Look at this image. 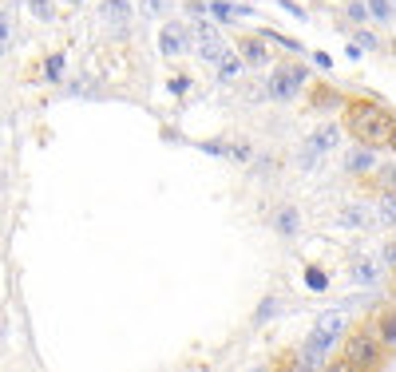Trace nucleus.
Wrapping results in <instances>:
<instances>
[{
    "label": "nucleus",
    "instance_id": "c85d7f7f",
    "mask_svg": "<svg viewBox=\"0 0 396 372\" xmlns=\"http://www.w3.org/2000/svg\"><path fill=\"white\" fill-rule=\"evenodd\" d=\"M0 111H4V107H0Z\"/></svg>",
    "mask_w": 396,
    "mask_h": 372
},
{
    "label": "nucleus",
    "instance_id": "dca6fc26",
    "mask_svg": "<svg viewBox=\"0 0 396 372\" xmlns=\"http://www.w3.org/2000/svg\"><path fill=\"white\" fill-rule=\"evenodd\" d=\"M28 12L36 20H56V8H52V0H28Z\"/></svg>",
    "mask_w": 396,
    "mask_h": 372
},
{
    "label": "nucleus",
    "instance_id": "ddd939ff",
    "mask_svg": "<svg viewBox=\"0 0 396 372\" xmlns=\"http://www.w3.org/2000/svg\"><path fill=\"white\" fill-rule=\"evenodd\" d=\"M345 171H353V175H364V171H373V151H368V146H357V151H348Z\"/></svg>",
    "mask_w": 396,
    "mask_h": 372
},
{
    "label": "nucleus",
    "instance_id": "9b49d317",
    "mask_svg": "<svg viewBox=\"0 0 396 372\" xmlns=\"http://www.w3.org/2000/svg\"><path fill=\"white\" fill-rule=\"evenodd\" d=\"M337 222H341V230H364L368 226V210L364 206H341Z\"/></svg>",
    "mask_w": 396,
    "mask_h": 372
},
{
    "label": "nucleus",
    "instance_id": "0eeeda50",
    "mask_svg": "<svg viewBox=\"0 0 396 372\" xmlns=\"http://www.w3.org/2000/svg\"><path fill=\"white\" fill-rule=\"evenodd\" d=\"M190 44H187V28L183 24H163V32H158V52L163 56H183Z\"/></svg>",
    "mask_w": 396,
    "mask_h": 372
},
{
    "label": "nucleus",
    "instance_id": "6e6552de",
    "mask_svg": "<svg viewBox=\"0 0 396 372\" xmlns=\"http://www.w3.org/2000/svg\"><path fill=\"white\" fill-rule=\"evenodd\" d=\"M99 20H103L107 28H115V32H127V20H131V0H103Z\"/></svg>",
    "mask_w": 396,
    "mask_h": 372
},
{
    "label": "nucleus",
    "instance_id": "5701e85b",
    "mask_svg": "<svg viewBox=\"0 0 396 372\" xmlns=\"http://www.w3.org/2000/svg\"><path fill=\"white\" fill-rule=\"evenodd\" d=\"M278 309H282V305H278V301H273V297H269V301H266V305H262V309H258V321H262V325H266V321H269V317H273V313H278Z\"/></svg>",
    "mask_w": 396,
    "mask_h": 372
},
{
    "label": "nucleus",
    "instance_id": "9d476101",
    "mask_svg": "<svg viewBox=\"0 0 396 372\" xmlns=\"http://www.w3.org/2000/svg\"><path fill=\"white\" fill-rule=\"evenodd\" d=\"M377 274H380V265L373 258H357V261H353V270H348V277H353L357 285H373Z\"/></svg>",
    "mask_w": 396,
    "mask_h": 372
},
{
    "label": "nucleus",
    "instance_id": "4468645a",
    "mask_svg": "<svg viewBox=\"0 0 396 372\" xmlns=\"http://www.w3.org/2000/svg\"><path fill=\"white\" fill-rule=\"evenodd\" d=\"M242 76V56H234V52H222V60H218V80L222 83H230Z\"/></svg>",
    "mask_w": 396,
    "mask_h": 372
},
{
    "label": "nucleus",
    "instance_id": "bb28decb",
    "mask_svg": "<svg viewBox=\"0 0 396 372\" xmlns=\"http://www.w3.org/2000/svg\"><path fill=\"white\" fill-rule=\"evenodd\" d=\"M380 333H384V340H396V321H384V329H380Z\"/></svg>",
    "mask_w": 396,
    "mask_h": 372
},
{
    "label": "nucleus",
    "instance_id": "f3484780",
    "mask_svg": "<svg viewBox=\"0 0 396 372\" xmlns=\"http://www.w3.org/2000/svg\"><path fill=\"white\" fill-rule=\"evenodd\" d=\"M368 17H377L380 24H388V20H393V4H388V0H368Z\"/></svg>",
    "mask_w": 396,
    "mask_h": 372
},
{
    "label": "nucleus",
    "instance_id": "4be33fe9",
    "mask_svg": "<svg viewBox=\"0 0 396 372\" xmlns=\"http://www.w3.org/2000/svg\"><path fill=\"white\" fill-rule=\"evenodd\" d=\"M305 281H309V289H325V281H329V277L321 274V270H309V274H305Z\"/></svg>",
    "mask_w": 396,
    "mask_h": 372
},
{
    "label": "nucleus",
    "instance_id": "f03ea898",
    "mask_svg": "<svg viewBox=\"0 0 396 372\" xmlns=\"http://www.w3.org/2000/svg\"><path fill=\"white\" fill-rule=\"evenodd\" d=\"M353 127H357V135H361L364 143H373V146L393 139V119L380 111V107H373V103L353 107Z\"/></svg>",
    "mask_w": 396,
    "mask_h": 372
},
{
    "label": "nucleus",
    "instance_id": "f8f14e48",
    "mask_svg": "<svg viewBox=\"0 0 396 372\" xmlns=\"http://www.w3.org/2000/svg\"><path fill=\"white\" fill-rule=\"evenodd\" d=\"M242 64H250V67H266V64H269L266 44H258V40H242Z\"/></svg>",
    "mask_w": 396,
    "mask_h": 372
},
{
    "label": "nucleus",
    "instance_id": "7ed1b4c3",
    "mask_svg": "<svg viewBox=\"0 0 396 372\" xmlns=\"http://www.w3.org/2000/svg\"><path fill=\"white\" fill-rule=\"evenodd\" d=\"M301 83H305V72H301V67H278L266 83V96L278 99V103H289V99L301 91Z\"/></svg>",
    "mask_w": 396,
    "mask_h": 372
},
{
    "label": "nucleus",
    "instance_id": "aec40b11",
    "mask_svg": "<svg viewBox=\"0 0 396 372\" xmlns=\"http://www.w3.org/2000/svg\"><path fill=\"white\" fill-rule=\"evenodd\" d=\"M143 12L147 17H163V12H171V0H143Z\"/></svg>",
    "mask_w": 396,
    "mask_h": 372
},
{
    "label": "nucleus",
    "instance_id": "a211bd4d",
    "mask_svg": "<svg viewBox=\"0 0 396 372\" xmlns=\"http://www.w3.org/2000/svg\"><path fill=\"white\" fill-rule=\"evenodd\" d=\"M345 17L357 20V24H364V20H368V4H361V0H348V4H345Z\"/></svg>",
    "mask_w": 396,
    "mask_h": 372
},
{
    "label": "nucleus",
    "instance_id": "b1692460",
    "mask_svg": "<svg viewBox=\"0 0 396 372\" xmlns=\"http://www.w3.org/2000/svg\"><path fill=\"white\" fill-rule=\"evenodd\" d=\"M187 12H190L194 20H198V17H206V12H210V4H206V0H190V4H187Z\"/></svg>",
    "mask_w": 396,
    "mask_h": 372
},
{
    "label": "nucleus",
    "instance_id": "1a4fd4ad",
    "mask_svg": "<svg viewBox=\"0 0 396 372\" xmlns=\"http://www.w3.org/2000/svg\"><path fill=\"white\" fill-rule=\"evenodd\" d=\"M273 230H278L282 238H293V234L301 230V214L293 210V206H282V210L273 214Z\"/></svg>",
    "mask_w": 396,
    "mask_h": 372
},
{
    "label": "nucleus",
    "instance_id": "cd10ccee",
    "mask_svg": "<svg viewBox=\"0 0 396 372\" xmlns=\"http://www.w3.org/2000/svg\"><path fill=\"white\" fill-rule=\"evenodd\" d=\"M384 261H388V265H396V242L388 245V250H384Z\"/></svg>",
    "mask_w": 396,
    "mask_h": 372
},
{
    "label": "nucleus",
    "instance_id": "f257e3e1",
    "mask_svg": "<svg viewBox=\"0 0 396 372\" xmlns=\"http://www.w3.org/2000/svg\"><path fill=\"white\" fill-rule=\"evenodd\" d=\"M345 329H348L345 313H325V317L313 325L309 340H305V364H309V369H317V364L333 353V344H337V337H341Z\"/></svg>",
    "mask_w": 396,
    "mask_h": 372
},
{
    "label": "nucleus",
    "instance_id": "20e7f679",
    "mask_svg": "<svg viewBox=\"0 0 396 372\" xmlns=\"http://www.w3.org/2000/svg\"><path fill=\"white\" fill-rule=\"evenodd\" d=\"M194 40H198V60H206V64H218L222 52H226V40H222L218 24H210V20L198 17V24H194Z\"/></svg>",
    "mask_w": 396,
    "mask_h": 372
},
{
    "label": "nucleus",
    "instance_id": "423d86ee",
    "mask_svg": "<svg viewBox=\"0 0 396 372\" xmlns=\"http://www.w3.org/2000/svg\"><path fill=\"white\" fill-rule=\"evenodd\" d=\"M380 360V344L368 333H357V337L348 340V364H361V369H368V364H377Z\"/></svg>",
    "mask_w": 396,
    "mask_h": 372
},
{
    "label": "nucleus",
    "instance_id": "412c9836",
    "mask_svg": "<svg viewBox=\"0 0 396 372\" xmlns=\"http://www.w3.org/2000/svg\"><path fill=\"white\" fill-rule=\"evenodd\" d=\"M380 214H384V222H393V226H396V195L380 198Z\"/></svg>",
    "mask_w": 396,
    "mask_h": 372
},
{
    "label": "nucleus",
    "instance_id": "2eb2a0df",
    "mask_svg": "<svg viewBox=\"0 0 396 372\" xmlns=\"http://www.w3.org/2000/svg\"><path fill=\"white\" fill-rule=\"evenodd\" d=\"M63 67H67V56H63V52H52V56L44 60V83H60Z\"/></svg>",
    "mask_w": 396,
    "mask_h": 372
},
{
    "label": "nucleus",
    "instance_id": "393cba45",
    "mask_svg": "<svg viewBox=\"0 0 396 372\" xmlns=\"http://www.w3.org/2000/svg\"><path fill=\"white\" fill-rule=\"evenodd\" d=\"M357 40H361V48H380V40L373 32H357Z\"/></svg>",
    "mask_w": 396,
    "mask_h": 372
},
{
    "label": "nucleus",
    "instance_id": "a878e982",
    "mask_svg": "<svg viewBox=\"0 0 396 372\" xmlns=\"http://www.w3.org/2000/svg\"><path fill=\"white\" fill-rule=\"evenodd\" d=\"M313 64H317V67H325V72H329V67H333V60H329V56H325V52H317V56H313Z\"/></svg>",
    "mask_w": 396,
    "mask_h": 372
},
{
    "label": "nucleus",
    "instance_id": "39448f33",
    "mask_svg": "<svg viewBox=\"0 0 396 372\" xmlns=\"http://www.w3.org/2000/svg\"><path fill=\"white\" fill-rule=\"evenodd\" d=\"M341 143V131L337 127H321V131H313V139L301 146V171H313V162L321 159V155H329L333 146Z\"/></svg>",
    "mask_w": 396,
    "mask_h": 372
},
{
    "label": "nucleus",
    "instance_id": "6ab92c4d",
    "mask_svg": "<svg viewBox=\"0 0 396 372\" xmlns=\"http://www.w3.org/2000/svg\"><path fill=\"white\" fill-rule=\"evenodd\" d=\"M8 48H12V24L0 12V56H8Z\"/></svg>",
    "mask_w": 396,
    "mask_h": 372
}]
</instances>
